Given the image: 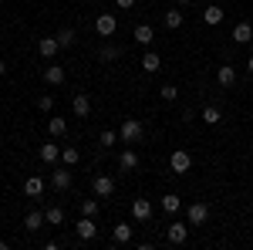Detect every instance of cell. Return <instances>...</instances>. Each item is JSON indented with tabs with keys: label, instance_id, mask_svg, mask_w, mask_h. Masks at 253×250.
<instances>
[{
	"label": "cell",
	"instance_id": "obj_32",
	"mask_svg": "<svg viewBox=\"0 0 253 250\" xmlns=\"http://www.w3.org/2000/svg\"><path fill=\"white\" fill-rule=\"evenodd\" d=\"M159 95H162V101H175V98H179V88H175V85H162Z\"/></svg>",
	"mask_w": 253,
	"mask_h": 250
},
{
	"label": "cell",
	"instance_id": "obj_7",
	"mask_svg": "<svg viewBox=\"0 0 253 250\" xmlns=\"http://www.w3.org/2000/svg\"><path fill=\"white\" fill-rule=\"evenodd\" d=\"M186 220H189V227H203V223L210 220V206H206V203H193V206L186 210Z\"/></svg>",
	"mask_w": 253,
	"mask_h": 250
},
{
	"label": "cell",
	"instance_id": "obj_24",
	"mask_svg": "<svg viewBox=\"0 0 253 250\" xmlns=\"http://www.w3.org/2000/svg\"><path fill=\"white\" fill-rule=\"evenodd\" d=\"M162 210H166L169 216H172V213H179V210H182V200H179L175 193H166V196H162Z\"/></svg>",
	"mask_w": 253,
	"mask_h": 250
},
{
	"label": "cell",
	"instance_id": "obj_3",
	"mask_svg": "<svg viewBox=\"0 0 253 250\" xmlns=\"http://www.w3.org/2000/svg\"><path fill=\"white\" fill-rule=\"evenodd\" d=\"M189 240V223H172L169 230H166V244L169 247H182Z\"/></svg>",
	"mask_w": 253,
	"mask_h": 250
},
{
	"label": "cell",
	"instance_id": "obj_16",
	"mask_svg": "<svg viewBox=\"0 0 253 250\" xmlns=\"http://www.w3.org/2000/svg\"><path fill=\"white\" fill-rule=\"evenodd\" d=\"M132 38H135V44H142V48H149V44L156 41V31H152L149 24H138L135 31H132Z\"/></svg>",
	"mask_w": 253,
	"mask_h": 250
},
{
	"label": "cell",
	"instance_id": "obj_36",
	"mask_svg": "<svg viewBox=\"0 0 253 250\" xmlns=\"http://www.w3.org/2000/svg\"><path fill=\"white\" fill-rule=\"evenodd\" d=\"M3 75H7V61L0 58V78H3Z\"/></svg>",
	"mask_w": 253,
	"mask_h": 250
},
{
	"label": "cell",
	"instance_id": "obj_26",
	"mask_svg": "<svg viewBox=\"0 0 253 250\" xmlns=\"http://www.w3.org/2000/svg\"><path fill=\"white\" fill-rule=\"evenodd\" d=\"M54 38H58V44H61V48H71V44L78 41V34H75V27H61V31L54 34Z\"/></svg>",
	"mask_w": 253,
	"mask_h": 250
},
{
	"label": "cell",
	"instance_id": "obj_2",
	"mask_svg": "<svg viewBox=\"0 0 253 250\" xmlns=\"http://www.w3.org/2000/svg\"><path fill=\"white\" fill-rule=\"evenodd\" d=\"M169 169H172L175 176H186L193 169V155L186 152V149H175V152L169 155Z\"/></svg>",
	"mask_w": 253,
	"mask_h": 250
},
{
	"label": "cell",
	"instance_id": "obj_34",
	"mask_svg": "<svg viewBox=\"0 0 253 250\" xmlns=\"http://www.w3.org/2000/svg\"><path fill=\"white\" fill-rule=\"evenodd\" d=\"M51 108H54V98H51V95H41L38 98V112H51Z\"/></svg>",
	"mask_w": 253,
	"mask_h": 250
},
{
	"label": "cell",
	"instance_id": "obj_12",
	"mask_svg": "<svg viewBox=\"0 0 253 250\" xmlns=\"http://www.w3.org/2000/svg\"><path fill=\"white\" fill-rule=\"evenodd\" d=\"M61 51V44H58V38H38V54L41 58H54V54H58Z\"/></svg>",
	"mask_w": 253,
	"mask_h": 250
},
{
	"label": "cell",
	"instance_id": "obj_14",
	"mask_svg": "<svg viewBox=\"0 0 253 250\" xmlns=\"http://www.w3.org/2000/svg\"><path fill=\"white\" fill-rule=\"evenodd\" d=\"M233 41L236 44H250L253 41V24L250 20H240V24L233 27Z\"/></svg>",
	"mask_w": 253,
	"mask_h": 250
},
{
	"label": "cell",
	"instance_id": "obj_23",
	"mask_svg": "<svg viewBox=\"0 0 253 250\" xmlns=\"http://www.w3.org/2000/svg\"><path fill=\"white\" fill-rule=\"evenodd\" d=\"M61 162L71 169V166H78V162H81V152L75 149V146H61Z\"/></svg>",
	"mask_w": 253,
	"mask_h": 250
},
{
	"label": "cell",
	"instance_id": "obj_19",
	"mask_svg": "<svg viewBox=\"0 0 253 250\" xmlns=\"http://www.w3.org/2000/svg\"><path fill=\"white\" fill-rule=\"evenodd\" d=\"M24 193H27L31 200H41V196H44V179H41V176H27V183H24Z\"/></svg>",
	"mask_w": 253,
	"mask_h": 250
},
{
	"label": "cell",
	"instance_id": "obj_5",
	"mask_svg": "<svg viewBox=\"0 0 253 250\" xmlns=\"http://www.w3.org/2000/svg\"><path fill=\"white\" fill-rule=\"evenodd\" d=\"M152 213H156V206H152L149 200H132V220H135V223H149Z\"/></svg>",
	"mask_w": 253,
	"mask_h": 250
},
{
	"label": "cell",
	"instance_id": "obj_33",
	"mask_svg": "<svg viewBox=\"0 0 253 250\" xmlns=\"http://www.w3.org/2000/svg\"><path fill=\"white\" fill-rule=\"evenodd\" d=\"M81 216H98V200H81Z\"/></svg>",
	"mask_w": 253,
	"mask_h": 250
},
{
	"label": "cell",
	"instance_id": "obj_8",
	"mask_svg": "<svg viewBox=\"0 0 253 250\" xmlns=\"http://www.w3.org/2000/svg\"><path fill=\"white\" fill-rule=\"evenodd\" d=\"M132 233H135L132 223H115V227H112V244H118V247L132 244Z\"/></svg>",
	"mask_w": 253,
	"mask_h": 250
},
{
	"label": "cell",
	"instance_id": "obj_38",
	"mask_svg": "<svg viewBox=\"0 0 253 250\" xmlns=\"http://www.w3.org/2000/svg\"><path fill=\"white\" fill-rule=\"evenodd\" d=\"M175 3H193V0H175Z\"/></svg>",
	"mask_w": 253,
	"mask_h": 250
},
{
	"label": "cell",
	"instance_id": "obj_31",
	"mask_svg": "<svg viewBox=\"0 0 253 250\" xmlns=\"http://www.w3.org/2000/svg\"><path fill=\"white\" fill-rule=\"evenodd\" d=\"M115 142H118V132H115V129H105V132L98 135V146H101V149H112Z\"/></svg>",
	"mask_w": 253,
	"mask_h": 250
},
{
	"label": "cell",
	"instance_id": "obj_21",
	"mask_svg": "<svg viewBox=\"0 0 253 250\" xmlns=\"http://www.w3.org/2000/svg\"><path fill=\"white\" fill-rule=\"evenodd\" d=\"M64 68H61V64H47V68H44V81H47V85H64Z\"/></svg>",
	"mask_w": 253,
	"mask_h": 250
},
{
	"label": "cell",
	"instance_id": "obj_29",
	"mask_svg": "<svg viewBox=\"0 0 253 250\" xmlns=\"http://www.w3.org/2000/svg\"><path fill=\"white\" fill-rule=\"evenodd\" d=\"M47 132L54 135V139L68 135V122H64V118H51V122H47Z\"/></svg>",
	"mask_w": 253,
	"mask_h": 250
},
{
	"label": "cell",
	"instance_id": "obj_6",
	"mask_svg": "<svg viewBox=\"0 0 253 250\" xmlns=\"http://www.w3.org/2000/svg\"><path fill=\"white\" fill-rule=\"evenodd\" d=\"M95 31L101 34V38H112L118 31V17L115 14H98V20H95Z\"/></svg>",
	"mask_w": 253,
	"mask_h": 250
},
{
	"label": "cell",
	"instance_id": "obj_22",
	"mask_svg": "<svg viewBox=\"0 0 253 250\" xmlns=\"http://www.w3.org/2000/svg\"><path fill=\"white\" fill-rule=\"evenodd\" d=\"M199 118H203L206 125H219V122H223V112H219V105H206V108L199 112Z\"/></svg>",
	"mask_w": 253,
	"mask_h": 250
},
{
	"label": "cell",
	"instance_id": "obj_13",
	"mask_svg": "<svg viewBox=\"0 0 253 250\" xmlns=\"http://www.w3.org/2000/svg\"><path fill=\"white\" fill-rule=\"evenodd\" d=\"M118 169H122V173H135L138 169V152L135 149H125V152L118 155Z\"/></svg>",
	"mask_w": 253,
	"mask_h": 250
},
{
	"label": "cell",
	"instance_id": "obj_39",
	"mask_svg": "<svg viewBox=\"0 0 253 250\" xmlns=\"http://www.w3.org/2000/svg\"><path fill=\"white\" fill-rule=\"evenodd\" d=\"M250 162H253V152H250Z\"/></svg>",
	"mask_w": 253,
	"mask_h": 250
},
{
	"label": "cell",
	"instance_id": "obj_17",
	"mask_svg": "<svg viewBox=\"0 0 253 250\" xmlns=\"http://www.w3.org/2000/svg\"><path fill=\"white\" fill-rule=\"evenodd\" d=\"M216 81H219L223 88H233V85H236V68H233V64H219V71H216Z\"/></svg>",
	"mask_w": 253,
	"mask_h": 250
},
{
	"label": "cell",
	"instance_id": "obj_4",
	"mask_svg": "<svg viewBox=\"0 0 253 250\" xmlns=\"http://www.w3.org/2000/svg\"><path fill=\"white\" fill-rule=\"evenodd\" d=\"M75 233H78V240H81V244H88V240H95V237H98L95 216H81L78 223H75Z\"/></svg>",
	"mask_w": 253,
	"mask_h": 250
},
{
	"label": "cell",
	"instance_id": "obj_30",
	"mask_svg": "<svg viewBox=\"0 0 253 250\" xmlns=\"http://www.w3.org/2000/svg\"><path fill=\"white\" fill-rule=\"evenodd\" d=\"M166 27H169V31H179V27H182V10H166Z\"/></svg>",
	"mask_w": 253,
	"mask_h": 250
},
{
	"label": "cell",
	"instance_id": "obj_11",
	"mask_svg": "<svg viewBox=\"0 0 253 250\" xmlns=\"http://www.w3.org/2000/svg\"><path fill=\"white\" fill-rule=\"evenodd\" d=\"M71 112H75L78 118H88L91 115V98L84 95V92H78V95L71 98Z\"/></svg>",
	"mask_w": 253,
	"mask_h": 250
},
{
	"label": "cell",
	"instance_id": "obj_20",
	"mask_svg": "<svg viewBox=\"0 0 253 250\" xmlns=\"http://www.w3.org/2000/svg\"><path fill=\"white\" fill-rule=\"evenodd\" d=\"M159 68H162V58H159L156 51H145V54H142V71H145V75H156Z\"/></svg>",
	"mask_w": 253,
	"mask_h": 250
},
{
	"label": "cell",
	"instance_id": "obj_37",
	"mask_svg": "<svg viewBox=\"0 0 253 250\" xmlns=\"http://www.w3.org/2000/svg\"><path fill=\"white\" fill-rule=\"evenodd\" d=\"M247 71H250V75H253V54H250V61H247Z\"/></svg>",
	"mask_w": 253,
	"mask_h": 250
},
{
	"label": "cell",
	"instance_id": "obj_25",
	"mask_svg": "<svg viewBox=\"0 0 253 250\" xmlns=\"http://www.w3.org/2000/svg\"><path fill=\"white\" fill-rule=\"evenodd\" d=\"M203 20H206L210 27H216V24L223 20V7H216V3H210V7L203 10Z\"/></svg>",
	"mask_w": 253,
	"mask_h": 250
},
{
	"label": "cell",
	"instance_id": "obj_28",
	"mask_svg": "<svg viewBox=\"0 0 253 250\" xmlns=\"http://www.w3.org/2000/svg\"><path fill=\"white\" fill-rule=\"evenodd\" d=\"M44 220H47L51 227H61V223H64V210H61V206H47V210H44Z\"/></svg>",
	"mask_w": 253,
	"mask_h": 250
},
{
	"label": "cell",
	"instance_id": "obj_15",
	"mask_svg": "<svg viewBox=\"0 0 253 250\" xmlns=\"http://www.w3.org/2000/svg\"><path fill=\"white\" fill-rule=\"evenodd\" d=\"M51 186H54L58 193H64L68 186H71V173H68V166H61V169L51 173Z\"/></svg>",
	"mask_w": 253,
	"mask_h": 250
},
{
	"label": "cell",
	"instance_id": "obj_27",
	"mask_svg": "<svg viewBox=\"0 0 253 250\" xmlns=\"http://www.w3.org/2000/svg\"><path fill=\"white\" fill-rule=\"evenodd\" d=\"M118 58H122V48H115V44H101L98 61H118Z\"/></svg>",
	"mask_w": 253,
	"mask_h": 250
},
{
	"label": "cell",
	"instance_id": "obj_9",
	"mask_svg": "<svg viewBox=\"0 0 253 250\" xmlns=\"http://www.w3.org/2000/svg\"><path fill=\"white\" fill-rule=\"evenodd\" d=\"M91 190H95L98 200H108V196L115 193V179H112V176H95V186H91Z\"/></svg>",
	"mask_w": 253,
	"mask_h": 250
},
{
	"label": "cell",
	"instance_id": "obj_1",
	"mask_svg": "<svg viewBox=\"0 0 253 250\" xmlns=\"http://www.w3.org/2000/svg\"><path fill=\"white\" fill-rule=\"evenodd\" d=\"M118 139H122L125 146H138V142L145 139V125H142L138 118H125V122L118 125Z\"/></svg>",
	"mask_w": 253,
	"mask_h": 250
},
{
	"label": "cell",
	"instance_id": "obj_18",
	"mask_svg": "<svg viewBox=\"0 0 253 250\" xmlns=\"http://www.w3.org/2000/svg\"><path fill=\"white\" fill-rule=\"evenodd\" d=\"M44 223H47V220H44V213H41V210H31L27 216H24V230H27V233H38Z\"/></svg>",
	"mask_w": 253,
	"mask_h": 250
},
{
	"label": "cell",
	"instance_id": "obj_35",
	"mask_svg": "<svg viewBox=\"0 0 253 250\" xmlns=\"http://www.w3.org/2000/svg\"><path fill=\"white\" fill-rule=\"evenodd\" d=\"M118 3V10H132V7H135V0H115Z\"/></svg>",
	"mask_w": 253,
	"mask_h": 250
},
{
	"label": "cell",
	"instance_id": "obj_10",
	"mask_svg": "<svg viewBox=\"0 0 253 250\" xmlns=\"http://www.w3.org/2000/svg\"><path fill=\"white\" fill-rule=\"evenodd\" d=\"M38 155H41V162H47V166H54V162L61 159V146H58V142H41Z\"/></svg>",
	"mask_w": 253,
	"mask_h": 250
}]
</instances>
